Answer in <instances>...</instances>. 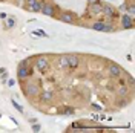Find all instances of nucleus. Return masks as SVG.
<instances>
[{"label": "nucleus", "mask_w": 135, "mask_h": 133, "mask_svg": "<svg viewBox=\"0 0 135 133\" xmlns=\"http://www.w3.org/2000/svg\"><path fill=\"white\" fill-rule=\"evenodd\" d=\"M34 66H35V69L38 70V72H46V69L49 67V61H48V58L46 57H38V58L35 60V63H34Z\"/></svg>", "instance_id": "2"}, {"label": "nucleus", "mask_w": 135, "mask_h": 133, "mask_svg": "<svg viewBox=\"0 0 135 133\" xmlns=\"http://www.w3.org/2000/svg\"><path fill=\"white\" fill-rule=\"evenodd\" d=\"M89 2V5H92V3H95V2H98V0H88Z\"/></svg>", "instance_id": "30"}, {"label": "nucleus", "mask_w": 135, "mask_h": 133, "mask_svg": "<svg viewBox=\"0 0 135 133\" xmlns=\"http://www.w3.org/2000/svg\"><path fill=\"white\" fill-rule=\"evenodd\" d=\"M92 109H95V110H100V112H101V107L98 106V104H92Z\"/></svg>", "instance_id": "26"}, {"label": "nucleus", "mask_w": 135, "mask_h": 133, "mask_svg": "<svg viewBox=\"0 0 135 133\" xmlns=\"http://www.w3.org/2000/svg\"><path fill=\"white\" fill-rule=\"evenodd\" d=\"M126 9H127L126 3H121V5H120V11H124V12H126Z\"/></svg>", "instance_id": "23"}, {"label": "nucleus", "mask_w": 135, "mask_h": 133, "mask_svg": "<svg viewBox=\"0 0 135 133\" xmlns=\"http://www.w3.org/2000/svg\"><path fill=\"white\" fill-rule=\"evenodd\" d=\"M59 66L63 67V69H66L68 67V57L66 55H61V57L59 58Z\"/></svg>", "instance_id": "13"}, {"label": "nucleus", "mask_w": 135, "mask_h": 133, "mask_svg": "<svg viewBox=\"0 0 135 133\" xmlns=\"http://www.w3.org/2000/svg\"><path fill=\"white\" fill-rule=\"evenodd\" d=\"M66 57H68V67H72V69L78 67V64H80V58H78L77 55H66Z\"/></svg>", "instance_id": "7"}, {"label": "nucleus", "mask_w": 135, "mask_h": 133, "mask_svg": "<svg viewBox=\"0 0 135 133\" xmlns=\"http://www.w3.org/2000/svg\"><path fill=\"white\" fill-rule=\"evenodd\" d=\"M127 12H129V16L132 17L135 14V8H134V5H129V6H127V9H126Z\"/></svg>", "instance_id": "21"}, {"label": "nucleus", "mask_w": 135, "mask_h": 133, "mask_svg": "<svg viewBox=\"0 0 135 133\" xmlns=\"http://www.w3.org/2000/svg\"><path fill=\"white\" fill-rule=\"evenodd\" d=\"M34 2H37V0H26V3H28V5H31V3H34Z\"/></svg>", "instance_id": "29"}, {"label": "nucleus", "mask_w": 135, "mask_h": 133, "mask_svg": "<svg viewBox=\"0 0 135 133\" xmlns=\"http://www.w3.org/2000/svg\"><path fill=\"white\" fill-rule=\"evenodd\" d=\"M127 104V101H120V107H124Z\"/></svg>", "instance_id": "27"}, {"label": "nucleus", "mask_w": 135, "mask_h": 133, "mask_svg": "<svg viewBox=\"0 0 135 133\" xmlns=\"http://www.w3.org/2000/svg\"><path fill=\"white\" fill-rule=\"evenodd\" d=\"M0 18H6V14L5 12H0Z\"/></svg>", "instance_id": "28"}, {"label": "nucleus", "mask_w": 135, "mask_h": 133, "mask_svg": "<svg viewBox=\"0 0 135 133\" xmlns=\"http://www.w3.org/2000/svg\"><path fill=\"white\" fill-rule=\"evenodd\" d=\"M32 35H35V37H48V34L43 32L42 29H35V31H32Z\"/></svg>", "instance_id": "17"}, {"label": "nucleus", "mask_w": 135, "mask_h": 133, "mask_svg": "<svg viewBox=\"0 0 135 133\" xmlns=\"http://www.w3.org/2000/svg\"><path fill=\"white\" fill-rule=\"evenodd\" d=\"M40 98H42V101H45V103H49V101L54 98V93H52L51 90H45V92H42Z\"/></svg>", "instance_id": "12"}, {"label": "nucleus", "mask_w": 135, "mask_h": 133, "mask_svg": "<svg viewBox=\"0 0 135 133\" xmlns=\"http://www.w3.org/2000/svg\"><path fill=\"white\" fill-rule=\"evenodd\" d=\"M40 12L45 14V16H48V17H52L54 14H55V8H54L51 3H43L42 11H40Z\"/></svg>", "instance_id": "4"}, {"label": "nucleus", "mask_w": 135, "mask_h": 133, "mask_svg": "<svg viewBox=\"0 0 135 133\" xmlns=\"http://www.w3.org/2000/svg\"><path fill=\"white\" fill-rule=\"evenodd\" d=\"M23 92H25L26 96L35 98V96H38V93H40V87H38L37 83H26L25 87H23Z\"/></svg>", "instance_id": "1"}, {"label": "nucleus", "mask_w": 135, "mask_h": 133, "mask_svg": "<svg viewBox=\"0 0 135 133\" xmlns=\"http://www.w3.org/2000/svg\"><path fill=\"white\" fill-rule=\"evenodd\" d=\"M92 29H95V31H104V22H95L92 25Z\"/></svg>", "instance_id": "15"}, {"label": "nucleus", "mask_w": 135, "mask_h": 133, "mask_svg": "<svg viewBox=\"0 0 135 133\" xmlns=\"http://www.w3.org/2000/svg\"><path fill=\"white\" fill-rule=\"evenodd\" d=\"M14 25H16V18L9 17V18H8V22H6V26H8V28H12Z\"/></svg>", "instance_id": "20"}, {"label": "nucleus", "mask_w": 135, "mask_h": 133, "mask_svg": "<svg viewBox=\"0 0 135 133\" xmlns=\"http://www.w3.org/2000/svg\"><path fill=\"white\" fill-rule=\"evenodd\" d=\"M117 95L118 96H126L127 95V87L126 86H120L117 89Z\"/></svg>", "instance_id": "14"}, {"label": "nucleus", "mask_w": 135, "mask_h": 133, "mask_svg": "<svg viewBox=\"0 0 135 133\" xmlns=\"http://www.w3.org/2000/svg\"><path fill=\"white\" fill-rule=\"evenodd\" d=\"M101 14H104L106 17H115V9L112 5H103V8H101Z\"/></svg>", "instance_id": "6"}, {"label": "nucleus", "mask_w": 135, "mask_h": 133, "mask_svg": "<svg viewBox=\"0 0 135 133\" xmlns=\"http://www.w3.org/2000/svg\"><path fill=\"white\" fill-rule=\"evenodd\" d=\"M59 18L61 22H65V23H72V22H74V14H72V12H63Z\"/></svg>", "instance_id": "11"}, {"label": "nucleus", "mask_w": 135, "mask_h": 133, "mask_svg": "<svg viewBox=\"0 0 135 133\" xmlns=\"http://www.w3.org/2000/svg\"><path fill=\"white\" fill-rule=\"evenodd\" d=\"M17 75L20 80H26L29 75H31V70L28 66H18V70H17Z\"/></svg>", "instance_id": "5"}, {"label": "nucleus", "mask_w": 135, "mask_h": 133, "mask_svg": "<svg viewBox=\"0 0 135 133\" xmlns=\"http://www.w3.org/2000/svg\"><path fill=\"white\" fill-rule=\"evenodd\" d=\"M12 106H14V107L17 109V112H20V113H23V107H22V106H20L18 103H16L14 100H12Z\"/></svg>", "instance_id": "19"}, {"label": "nucleus", "mask_w": 135, "mask_h": 133, "mask_svg": "<svg viewBox=\"0 0 135 133\" xmlns=\"http://www.w3.org/2000/svg\"><path fill=\"white\" fill-rule=\"evenodd\" d=\"M40 129H42V127H40V124H34L32 125V130H34V132H40Z\"/></svg>", "instance_id": "22"}, {"label": "nucleus", "mask_w": 135, "mask_h": 133, "mask_svg": "<svg viewBox=\"0 0 135 133\" xmlns=\"http://www.w3.org/2000/svg\"><path fill=\"white\" fill-rule=\"evenodd\" d=\"M121 23H123V28H126V29H131L132 28V17L129 16V14H123V17H121Z\"/></svg>", "instance_id": "9"}, {"label": "nucleus", "mask_w": 135, "mask_h": 133, "mask_svg": "<svg viewBox=\"0 0 135 133\" xmlns=\"http://www.w3.org/2000/svg\"><path fill=\"white\" fill-rule=\"evenodd\" d=\"M101 8H103V5H101L100 2H95V3H92V5H89V12H91L92 16L101 14Z\"/></svg>", "instance_id": "8"}, {"label": "nucleus", "mask_w": 135, "mask_h": 133, "mask_svg": "<svg viewBox=\"0 0 135 133\" xmlns=\"http://www.w3.org/2000/svg\"><path fill=\"white\" fill-rule=\"evenodd\" d=\"M108 72H109V75L112 78H118V76H121L123 69L118 66V64H115V63H110L109 67H108Z\"/></svg>", "instance_id": "3"}, {"label": "nucleus", "mask_w": 135, "mask_h": 133, "mask_svg": "<svg viewBox=\"0 0 135 133\" xmlns=\"http://www.w3.org/2000/svg\"><path fill=\"white\" fill-rule=\"evenodd\" d=\"M8 86L14 87V86H16V80H9V81H8Z\"/></svg>", "instance_id": "25"}, {"label": "nucleus", "mask_w": 135, "mask_h": 133, "mask_svg": "<svg viewBox=\"0 0 135 133\" xmlns=\"http://www.w3.org/2000/svg\"><path fill=\"white\" fill-rule=\"evenodd\" d=\"M42 6H43V3L37 0V2L31 3V5H28V9H29V11H32V12H40V11H42Z\"/></svg>", "instance_id": "10"}, {"label": "nucleus", "mask_w": 135, "mask_h": 133, "mask_svg": "<svg viewBox=\"0 0 135 133\" xmlns=\"http://www.w3.org/2000/svg\"><path fill=\"white\" fill-rule=\"evenodd\" d=\"M127 81H129L131 86H134V76H131V75H129V76H127Z\"/></svg>", "instance_id": "24"}, {"label": "nucleus", "mask_w": 135, "mask_h": 133, "mask_svg": "<svg viewBox=\"0 0 135 133\" xmlns=\"http://www.w3.org/2000/svg\"><path fill=\"white\" fill-rule=\"evenodd\" d=\"M74 112H75V110H74L72 107H63V109H61V112H60V113H63V115H72Z\"/></svg>", "instance_id": "16"}, {"label": "nucleus", "mask_w": 135, "mask_h": 133, "mask_svg": "<svg viewBox=\"0 0 135 133\" xmlns=\"http://www.w3.org/2000/svg\"><path fill=\"white\" fill-rule=\"evenodd\" d=\"M108 2H114V0H108Z\"/></svg>", "instance_id": "31"}, {"label": "nucleus", "mask_w": 135, "mask_h": 133, "mask_svg": "<svg viewBox=\"0 0 135 133\" xmlns=\"http://www.w3.org/2000/svg\"><path fill=\"white\" fill-rule=\"evenodd\" d=\"M112 31H114L112 23H110V22H106V23H104V31H103V32H112Z\"/></svg>", "instance_id": "18"}]
</instances>
